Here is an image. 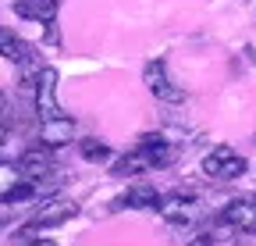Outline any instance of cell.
<instances>
[{"label": "cell", "mask_w": 256, "mask_h": 246, "mask_svg": "<svg viewBox=\"0 0 256 246\" xmlns=\"http://www.w3.org/2000/svg\"><path fill=\"white\" fill-rule=\"evenodd\" d=\"M203 175L206 178H214V182H235V178H242L246 175V157L242 153H235L232 146H217V150H210L206 157H203Z\"/></svg>", "instance_id": "6da1fadb"}, {"label": "cell", "mask_w": 256, "mask_h": 246, "mask_svg": "<svg viewBox=\"0 0 256 246\" xmlns=\"http://www.w3.org/2000/svg\"><path fill=\"white\" fill-rule=\"evenodd\" d=\"M36 114L40 121H54V118H64L60 104H57V72L54 68H43L36 75Z\"/></svg>", "instance_id": "7a4b0ae2"}, {"label": "cell", "mask_w": 256, "mask_h": 246, "mask_svg": "<svg viewBox=\"0 0 256 246\" xmlns=\"http://www.w3.org/2000/svg\"><path fill=\"white\" fill-rule=\"evenodd\" d=\"M142 79H146L150 93H153L156 100H164V104H182V100H185V89H178V86L171 82L164 61H150L146 72H142Z\"/></svg>", "instance_id": "3957f363"}, {"label": "cell", "mask_w": 256, "mask_h": 246, "mask_svg": "<svg viewBox=\"0 0 256 246\" xmlns=\"http://www.w3.org/2000/svg\"><path fill=\"white\" fill-rule=\"evenodd\" d=\"M78 214V203L75 200H60V196H50L36 214H32V228H50V225H64V221H72Z\"/></svg>", "instance_id": "277c9868"}, {"label": "cell", "mask_w": 256, "mask_h": 246, "mask_svg": "<svg viewBox=\"0 0 256 246\" xmlns=\"http://www.w3.org/2000/svg\"><path fill=\"white\" fill-rule=\"evenodd\" d=\"M220 221L232 225V228H238V232L256 235V196H238V200H232L228 207H224Z\"/></svg>", "instance_id": "5b68a950"}, {"label": "cell", "mask_w": 256, "mask_h": 246, "mask_svg": "<svg viewBox=\"0 0 256 246\" xmlns=\"http://www.w3.org/2000/svg\"><path fill=\"white\" fill-rule=\"evenodd\" d=\"M156 210L164 214L171 225H192L196 218V196H185V193H171V196H160Z\"/></svg>", "instance_id": "8992f818"}, {"label": "cell", "mask_w": 256, "mask_h": 246, "mask_svg": "<svg viewBox=\"0 0 256 246\" xmlns=\"http://www.w3.org/2000/svg\"><path fill=\"white\" fill-rule=\"evenodd\" d=\"M75 136H78V125H75V118H72V114L54 118V121H40V139H43V146H50V150L68 146Z\"/></svg>", "instance_id": "52a82bcc"}, {"label": "cell", "mask_w": 256, "mask_h": 246, "mask_svg": "<svg viewBox=\"0 0 256 246\" xmlns=\"http://www.w3.org/2000/svg\"><path fill=\"white\" fill-rule=\"evenodd\" d=\"M18 171H22V178L36 182V186H40L43 178H50V171H54L50 146H40V150H25V153H22V161H18Z\"/></svg>", "instance_id": "ba28073f"}, {"label": "cell", "mask_w": 256, "mask_h": 246, "mask_svg": "<svg viewBox=\"0 0 256 246\" xmlns=\"http://www.w3.org/2000/svg\"><path fill=\"white\" fill-rule=\"evenodd\" d=\"M136 146L142 150V157H146L150 168H168V164L174 161V146H171L164 136H160V132H146Z\"/></svg>", "instance_id": "9c48e42d"}, {"label": "cell", "mask_w": 256, "mask_h": 246, "mask_svg": "<svg viewBox=\"0 0 256 246\" xmlns=\"http://www.w3.org/2000/svg\"><path fill=\"white\" fill-rule=\"evenodd\" d=\"M60 11V0H14V15L25 22H40V25H54Z\"/></svg>", "instance_id": "30bf717a"}, {"label": "cell", "mask_w": 256, "mask_h": 246, "mask_svg": "<svg viewBox=\"0 0 256 246\" xmlns=\"http://www.w3.org/2000/svg\"><path fill=\"white\" fill-rule=\"evenodd\" d=\"M0 57L11 61V65H25V61L32 57V50H28V43H22L11 33V29H0Z\"/></svg>", "instance_id": "8fae6325"}, {"label": "cell", "mask_w": 256, "mask_h": 246, "mask_svg": "<svg viewBox=\"0 0 256 246\" xmlns=\"http://www.w3.org/2000/svg\"><path fill=\"white\" fill-rule=\"evenodd\" d=\"M156 203H160V193L153 186H132L121 200V207H156Z\"/></svg>", "instance_id": "7c38bea8"}, {"label": "cell", "mask_w": 256, "mask_h": 246, "mask_svg": "<svg viewBox=\"0 0 256 246\" xmlns=\"http://www.w3.org/2000/svg\"><path fill=\"white\" fill-rule=\"evenodd\" d=\"M78 153L86 161H107L110 157V146H107V139H82L78 143Z\"/></svg>", "instance_id": "4fadbf2b"}, {"label": "cell", "mask_w": 256, "mask_h": 246, "mask_svg": "<svg viewBox=\"0 0 256 246\" xmlns=\"http://www.w3.org/2000/svg\"><path fill=\"white\" fill-rule=\"evenodd\" d=\"M22 182V171H18V164H4L0 161V200H8V193Z\"/></svg>", "instance_id": "5bb4252c"}, {"label": "cell", "mask_w": 256, "mask_h": 246, "mask_svg": "<svg viewBox=\"0 0 256 246\" xmlns=\"http://www.w3.org/2000/svg\"><path fill=\"white\" fill-rule=\"evenodd\" d=\"M11 111H14V107H11V100H8L4 93H0V121H4V125H8V129L14 125V114H11Z\"/></svg>", "instance_id": "9a60e30c"}, {"label": "cell", "mask_w": 256, "mask_h": 246, "mask_svg": "<svg viewBox=\"0 0 256 246\" xmlns=\"http://www.w3.org/2000/svg\"><path fill=\"white\" fill-rule=\"evenodd\" d=\"M188 246H214V239H210V235H196V239H192Z\"/></svg>", "instance_id": "2e32d148"}, {"label": "cell", "mask_w": 256, "mask_h": 246, "mask_svg": "<svg viewBox=\"0 0 256 246\" xmlns=\"http://www.w3.org/2000/svg\"><path fill=\"white\" fill-rule=\"evenodd\" d=\"M4 139H8V125L0 121V146H4Z\"/></svg>", "instance_id": "e0dca14e"}, {"label": "cell", "mask_w": 256, "mask_h": 246, "mask_svg": "<svg viewBox=\"0 0 256 246\" xmlns=\"http://www.w3.org/2000/svg\"><path fill=\"white\" fill-rule=\"evenodd\" d=\"M36 246H54V242H36Z\"/></svg>", "instance_id": "ac0fdd59"}]
</instances>
